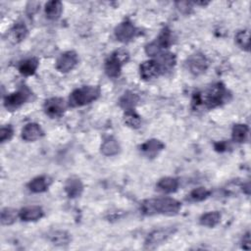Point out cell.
<instances>
[{"instance_id":"9","label":"cell","mask_w":251,"mask_h":251,"mask_svg":"<svg viewBox=\"0 0 251 251\" xmlns=\"http://www.w3.org/2000/svg\"><path fill=\"white\" fill-rule=\"evenodd\" d=\"M43 110L50 118H60L66 110V102L61 97H52L44 102Z\"/></svg>"},{"instance_id":"18","label":"cell","mask_w":251,"mask_h":251,"mask_svg":"<svg viewBox=\"0 0 251 251\" xmlns=\"http://www.w3.org/2000/svg\"><path fill=\"white\" fill-rule=\"evenodd\" d=\"M27 35V28L23 24L15 25L7 33V39L14 44L20 43Z\"/></svg>"},{"instance_id":"3","label":"cell","mask_w":251,"mask_h":251,"mask_svg":"<svg viewBox=\"0 0 251 251\" xmlns=\"http://www.w3.org/2000/svg\"><path fill=\"white\" fill-rule=\"evenodd\" d=\"M100 89L93 85H84L75 89L69 97V105L72 107H81L98 99Z\"/></svg>"},{"instance_id":"26","label":"cell","mask_w":251,"mask_h":251,"mask_svg":"<svg viewBox=\"0 0 251 251\" xmlns=\"http://www.w3.org/2000/svg\"><path fill=\"white\" fill-rule=\"evenodd\" d=\"M248 132H249V128L246 125L236 124L232 127L231 136H232V139L235 142L241 143V142H244L246 140V138L248 136Z\"/></svg>"},{"instance_id":"16","label":"cell","mask_w":251,"mask_h":251,"mask_svg":"<svg viewBox=\"0 0 251 251\" xmlns=\"http://www.w3.org/2000/svg\"><path fill=\"white\" fill-rule=\"evenodd\" d=\"M65 191L70 198H75L81 195L83 191V184L76 176L69 177L65 182Z\"/></svg>"},{"instance_id":"10","label":"cell","mask_w":251,"mask_h":251,"mask_svg":"<svg viewBox=\"0 0 251 251\" xmlns=\"http://www.w3.org/2000/svg\"><path fill=\"white\" fill-rule=\"evenodd\" d=\"M78 57L75 51H66L62 53L56 61V69L61 73L72 71L77 64Z\"/></svg>"},{"instance_id":"28","label":"cell","mask_w":251,"mask_h":251,"mask_svg":"<svg viewBox=\"0 0 251 251\" xmlns=\"http://www.w3.org/2000/svg\"><path fill=\"white\" fill-rule=\"evenodd\" d=\"M49 240L55 245H65L70 242V234L65 230H54L48 234Z\"/></svg>"},{"instance_id":"7","label":"cell","mask_w":251,"mask_h":251,"mask_svg":"<svg viewBox=\"0 0 251 251\" xmlns=\"http://www.w3.org/2000/svg\"><path fill=\"white\" fill-rule=\"evenodd\" d=\"M176 228L174 226L162 227L151 231L145 239L144 248L149 250L156 249L158 246L163 244V242L166 241L172 234H174Z\"/></svg>"},{"instance_id":"2","label":"cell","mask_w":251,"mask_h":251,"mask_svg":"<svg viewBox=\"0 0 251 251\" xmlns=\"http://www.w3.org/2000/svg\"><path fill=\"white\" fill-rule=\"evenodd\" d=\"M180 209V202L171 197L147 199L141 204V211L145 215H176Z\"/></svg>"},{"instance_id":"30","label":"cell","mask_w":251,"mask_h":251,"mask_svg":"<svg viewBox=\"0 0 251 251\" xmlns=\"http://www.w3.org/2000/svg\"><path fill=\"white\" fill-rule=\"evenodd\" d=\"M210 195V191L205 187H197L194 188L188 195L189 200L193 202H200L207 199Z\"/></svg>"},{"instance_id":"24","label":"cell","mask_w":251,"mask_h":251,"mask_svg":"<svg viewBox=\"0 0 251 251\" xmlns=\"http://www.w3.org/2000/svg\"><path fill=\"white\" fill-rule=\"evenodd\" d=\"M63 11V5L58 0H52L45 4V15L49 20H57Z\"/></svg>"},{"instance_id":"12","label":"cell","mask_w":251,"mask_h":251,"mask_svg":"<svg viewBox=\"0 0 251 251\" xmlns=\"http://www.w3.org/2000/svg\"><path fill=\"white\" fill-rule=\"evenodd\" d=\"M139 74L142 79L149 80L162 74V71L156 60H148L140 65Z\"/></svg>"},{"instance_id":"8","label":"cell","mask_w":251,"mask_h":251,"mask_svg":"<svg viewBox=\"0 0 251 251\" xmlns=\"http://www.w3.org/2000/svg\"><path fill=\"white\" fill-rule=\"evenodd\" d=\"M186 66L192 75H200L207 71L209 67V61L204 54L197 52L188 57Z\"/></svg>"},{"instance_id":"1","label":"cell","mask_w":251,"mask_h":251,"mask_svg":"<svg viewBox=\"0 0 251 251\" xmlns=\"http://www.w3.org/2000/svg\"><path fill=\"white\" fill-rule=\"evenodd\" d=\"M227 98V91L225 85L221 82L212 84L205 91L195 92L192 96L191 105L193 109L204 107L205 109H214L223 103Z\"/></svg>"},{"instance_id":"20","label":"cell","mask_w":251,"mask_h":251,"mask_svg":"<svg viewBox=\"0 0 251 251\" xmlns=\"http://www.w3.org/2000/svg\"><path fill=\"white\" fill-rule=\"evenodd\" d=\"M120 150L121 147L119 142L112 136L105 138L101 144V152L105 156H115L120 152Z\"/></svg>"},{"instance_id":"15","label":"cell","mask_w":251,"mask_h":251,"mask_svg":"<svg viewBox=\"0 0 251 251\" xmlns=\"http://www.w3.org/2000/svg\"><path fill=\"white\" fill-rule=\"evenodd\" d=\"M43 217V210L37 205H31L23 208L19 212V218L25 222H34Z\"/></svg>"},{"instance_id":"34","label":"cell","mask_w":251,"mask_h":251,"mask_svg":"<svg viewBox=\"0 0 251 251\" xmlns=\"http://www.w3.org/2000/svg\"><path fill=\"white\" fill-rule=\"evenodd\" d=\"M214 146H215V149H216L217 151H220V152L226 151V148H227V146H226V142H225V141L216 142V143L214 144Z\"/></svg>"},{"instance_id":"6","label":"cell","mask_w":251,"mask_h":251,"mask_svg":"<svg viewBox=\"0 0 251 251\" xmlns=\"http://www.w3.org/2000/svg\"><path fill=\"white\" fill-rule=\"evenodd\" d=\"M31 95L32 93L30 89L26 86H23L4 98V106L9 111H15L27 102Z\"/></svg>"},{"instance_id":"5","label":"cell","mask_w":251,"mask_h":251,"mask_svg":"<svg viewBox=\"0 0 251 251\" xmlns=\"http://www.w3.org/2000/svg\"><path fill=\"white\" fill-rule=\"evenodd\" d=\"M172 42L173 39L171 30L168 27H165L154 41L145 46V52L149 56H158L163 52L164 49L169 48Z\"/></svg>"},{"instance_id":"13","label":"cell","mask_w":251,"mask_h":251,"mask_svg":"<svg viewBox=\"0 0 251 251\" xmlns=\"http://www.w3.org/2000/svg\"><path fill=\"white\" fill-rule=\"evenodd\" d=\"M165 145L162 141H160L159 139H148L146 140L144 143H142L140 145V151L141 153L147 157V158H155L158 156V154L164 149Z\"/></svg>"},{"instance_id":"11","label":"cell","mask_w":251,"mask_h":251,"mask_svg":"<svg viewBox=\"0 0 251 251\" xmlns=\"http://www.w3.org/2000/svg\"><path fill=\"white\" fill-rule=\"evenodd\" d=\"M136 34V27L128 21L119 24L115 28V36L121 42L130 41Z\"/></svg>"},{"instance_id":"4","label":"cell","mask_w":251,"mask_h":251,"mask_svg":"<svg viewBox=\"0 0 251 251\" xmlns=\"http://www.w3.org/2000/svg\"><path fill=\"white\" fill-rule=\"evenodd\" d=\"M129 54L125 49H119L113 52L104 64V70L109 77H118L121 75L122 66L128 61Z\"/></svg>"},{"instance_id":"23","label":"cell","mask_w":251,"mask_h":251,"mask_svg":"<svg viewBox=\"0 0 251 251\" xmlns=\"http://www.w3.org/2000/svg\"><path fill=\"white\" fill-rule=\"evenodd\" d=\"M179 185V182L176 178L171 177V176H166L161 178L157 182V187L159 190L165 193H172L177 190Z\"/></svg>"},{"instance_id":"17","label":"cell","mask_w":251,"mask_h":251,"mask_svg":"<svg viewBox=\"0 0 251 251\" xmlns=\"http://www.w3.org/2000/svg\"><path fill=\"white\" fill-rule=\"evenodd\" d=\"M52 180L47 176H39L34 178H32L28 183L27 187L28 189L33 193H41L48 189L50 186Z\"/></svg>"},{"instance_id":"27","label":"cell","mask_w":251,"mask_h":251,"mask_svg":"<svg viewBox=\"0 0 251 251\" xmlns=\"http://www.w3.org/2000/svg\"><path fill=\"white\" fill-rule=\"evenodd\" d=\"M124 122L127 126H129L131 128H138L141 125V118L134 111V109H130V110L125 111Z\"/></svg>"},{"instance_id":"14","label":"cell","mask_w":251,"mask_h":251,"mask_svg":"<svg viewBox=\"0 0 251 251\" xmlns=\"http://www.w3.org/2000/svg\"><path fill=\"white\" fill-rule=\"evenodd\" d=\"M43 135V130L38 124L29 123L26 124L22 129V138L25 141H35Z\"/></svg>"},{"instance_id":"22","label":"cell","mask_w":251,"mask_h":251,"mask_svg":"<svg viewBox=\"0 0 251 251\" xmlns=\"http://www.w3.org/2000/svg\"><path fill=\"white\" fill-rule=\"evenodd\" d=\"M138 101H139V97L137 94H135L132 91H126L121 96L119 100V105L121 108L126 111V110L133 109L138 103Z\"/></svg>"},{"instance_id":"33","label":"cell","mask_w":251,"mask_h":251,"mask_svg":"<svg viewBox=\"0 0 251 251\" xmlns=\"http://www.w3.org/2000/svg\"><path fill=\"white\" fill-rule=\"evenodd\" d=\"M242 247L246 250L250 249V233L249 231H247L242 238Z\"/></svg>"},{"instance_id":"32","label":"cell","mask_w":251,"mask_h":251,"mask_svg":"<svg viewBox=\"0 0 251 251\" xmlns=\"http://www.w3.org/2000/svg\"><path fill=\"white\" fill-rule=\"evenodd\" d=\"M14 134V129L12 127V126L10 125H7V126H4L1 127L0 129V140L1 142H6L8 140H10L12 138Z\"/></svg>"},{"instance_id":"25","label":"cell","mask_w":251,"mask_h":251,"mask_svg":"<svg viewBox=\"0 0 251 251\" xmlns=\"http://www.w3.org/2000/svg\"><path fill=\"white\" fill-rule=\"evenodd\" d=\"M220 221H221V214L218 211H211V212L205 213L199 219L200 225L207 227L216 226L220 223Z\"/></svg>"},{"instance_id":"19","label":"cell","mask_w":251,"mask_h":251,"mask_svg":"<svg viewBox=\"0 0 251 251\" xmlns=\"http://www.w3.org/2000/svg\"><path fill=\"white\" fill-rule=\"evenodd\" d=\"M162 73L170 71L176 65V56L170 52H162L157 56L156 59Z\"/></svg>"},{"instance_id":"31","label":"cell","mask_w":251,"mask_h":251,"mask_svg":"<svg viewBox=\"0 0 251 251\" xmlns=\"http://www.w3.org/2000/svg\"><path fill=\"white\" fill-rule=\"evenodd\" d=\"M235 41L240 48L248 51L249 50V31L247 29L238 31L235 35Z\"/></svg>"},{"instance_id":"29","label":"cell","mask_w":251,"mask_h":251,"mask_svg":"<svg viewBox=\"0 0 251 251\" xmlns=\"http://www.w3.org/2000/svg\"><path fill=\"white\" fill-rule=\"evenodd\" d=\"M19 217V212L13 208H4L1 212V223L4 226H10L14 224Z\"/></svg>"},{"instance_id":"21","label":"cell","mask_w":251,"mask_h":251,"mask_svg":"<svg viewBox=\"0 0 251 251\" xmlns=\"http://www.w3.org/2000/svg\"><path fill=\"white\" fill-rule=\"evenodd\" d=\"M39 65L37 58H27L19 63V71L24 75H31L35 73Z\"/></svg>"}]
</instances>
